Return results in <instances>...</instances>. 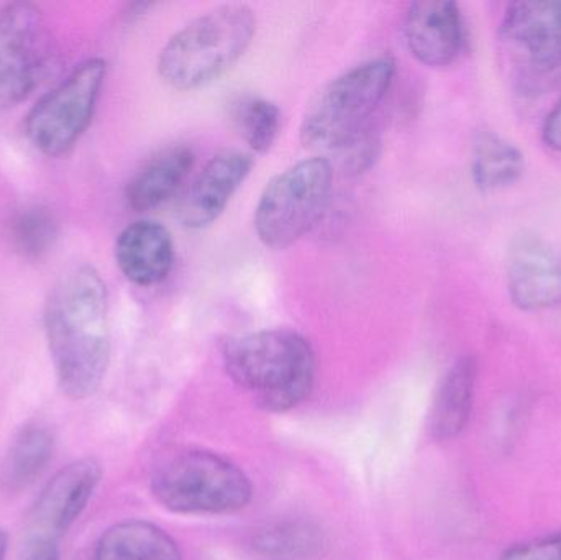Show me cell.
<instances>
[{
  "label": "cell",
  "mask_w": 561,
  "mask_h": 560,
  "mask_svg": "<svg viewBox=\"0 0 561 560\" xmlns=\"http://www.w3.org/2000/svg\"><path fill=\"white\" fill-rule=\"evenodd\" d=\"M43 324L59 388L71 400H88L111 361L107 288L98 270H66L46 299Z\"/></svg>",
  "instance_id": "obj_1"
},
{
  "label": "cell",
  "mask_w": 561,
  "mask_h": 560,
  "mask_svg": "<svg viewBox=\"0 0 561 560\" xmlns=\"http://www.w3.org/2000/svg\"><path fill=\"white\" fill-rule=\"evenodd\" d=\"M224 362L230 378L272 413L302 403L316 380L312 345L290 329H266L232 339L224 348Z\"/></svg>",
  "instance_id": "obj_2"
},
{
  "label": "cell",
  "mask_w": 561,
  "mask_h": 560,
  "mask_svg": "<svg viewBox=\"0 0 561 560\" xmlns=\"http://www.w3.org/2000/svg\"><path fill=\"white\" fill-rule=\"evenodd\" d=\"M256 15L243 3H226L174 33L158 58L160 78L176 91H194L222 78L245 55Z\"/></svg>",
  "instance_id": "obj_3"
},
{
  "label": "cell",
  "mask_w": 561,
  "mask_h": 560,
  "mask_svg": "<svg viewBox=\"0 0 561 560\" xmlns=\"http://www.w3.org/2000/svg\"><path fill=\"white\" fill-rule=\"evenodd\" d=\"M394 59L378 56L330 81L307 105L300 141L313 151H339L366 130L369 117L388 94Z\"/></svg>",
  "instance_id": "obj_4"
},
{
  "label": "cell",
  "mask_w": 561,
  "mask_h": 560,
  "mask_svg": "<svg viewBox=\"0 0 561 560\" xmlns=\"http://www.w3.org/2000/svg\"><path fill=\"white\" fill-rule=\"evenodd\" d=\"M154 499L180 515H227L245 508L252 482L219 454L183 450L164 457L151 473Z\"/></svg>",
  "instance_id": "obj_5"
},
{
  "label": "cell",
  "mask_w": 561,
  "mask_h": 560,
  "mask_svg": "<svg viewBox=\"0 0 561 560\" xmlns=\"http://www.w3.org/2000/svg\"><path fill=\"white\" fill-rule=\"evenodd\" d=\"M333 167L312 157L276 174L260 196L255 230L270 249H287L309 232L325 209L332 191Z\"/></svg>",
  "instance_id": "obj_6"
},
{
  "label": "cell",
  "mask_w": 561,
  "mask_h": 560,
  "mask_svg": "<svg viewBox=\"0 0 561 560\" xmlns=\"http://www.w3.org/2000/svg\"><path fill=\"white\" fill-rule=\"evenodd\" d=\"M105 75L104 59H85L33 105L25 132L36 150L61 157L78 144L94 117Z\"/></svg>",
  "instance_id": "obj_7"
},
{
  "label": "cell",
  "mask_w": 561,
  "mask_h": 560,
  "mask_svg": "<svg viewBox=\"0 0 561 560\" xmlns=\"http://www.w3.org/2000/svg\"><path fill=\"white\" fill-rule=\"evenodd\" d=\"M101 479V464L92 457L59 470L26 515L19 560H59L62 538L91 502Z\"/></svg>",
  "instance_id": "obj_8"
},
{
  "label": "cell",
  "mask_w": 561,
  "mask_h": 560,
  "mask_svg": "<svg viewBox=\"0 0 561 560\" xmlns=\"http://www.w3.org/2000/svg\"><path fill=\"white\" fill-rule=\"evenodd\" d=\"M46 61L43 12L32 2L0 9V114L22 104L38 84Z\"/></svg>",
  "instance_id": "obj_9"
},
{
  "label": "cell",
  "mask_w": 561,
  "mask_h": 560,
  "mask_svg": "<svg viewBox=\"0 0 561 560\" xmlns=\"http://www.w3.org/2000/svg\"><path fill=\"white\" fill-rule=\"evenodd\" d=\"M507 288L523 311L561 305V260L542 237L524 232L514 239L507 262Z\"/></svg>",
  "instance_id": "obj_10"
},
{
  "label": "cell",
  "mask_w": 561,
  "mask_h": 560,
  "mask_svg": "<svg viewBox=\"0 0 561 560\" xmlns=\"http://www.w3.org/2000/svg\"><path fill=\"white\" fill-rule=\"evenodd\" d=\"M252 168V155L242 151H227L214 157L181 197L178 206L181 226L191 230L213 226L245 183Z\"/></svg>",
  "instance_id": "obj_11"
},
{
  "label": "cell",
  "mask_w": 561,
  "mask_h": 560,
  "mask_svg": "<svg viewBox=\"0 0 561 560\" xmlns=\"http://www.w3.org/2000/svg\"><path fill=\"white\" fill-rule=\"evenodd\" d=\"M402 32L411 55L431 68L451 65L465 45L460 7L450 0L411 3L405 12Z\"/></svg>",
  "instance_id": "obj_12"
},
{
  "label": "cell",
  "mask_w": 561,
  "mask_h": 560,
  "mask_svg": "<svg viewBox=\"0 0 561 560\" xmlns=\"http://www.w3.org/2000/svg\"><path fill=\"white\" fill-rule=\"evenodd\" d=\"M501 36L529 56L537 68L561 62V0L516 2L501 23Z\"/></svg>",
  "instance_id": "obj_13"
},
{
  "label": "cell",
  "mask_w": 561,
  "mask_h": 560,
  "mask_svg": "<svg viewBox=\"0 0 561 560\" xmlns=\"http://www.w3.org/2000/svg\"><path fill=\"white\" fill-rule=\"evenodd\" d=\"M115 262L122 275L134 285L153 286L164 282L174 263L170 230L154 220L130 224L117 237Z\"/></svg>",
  "instance_id": "obj_14"
},
{
  "label": "cell",
  "mask_w": 561,
  "mask_h": 560,
  "mask_svg": "<svg viewBox=\"0 0 561 560\" xmlns=\"http://www.w3.org/2000/svg\"><path fill=\"white\" fill-rule=\"evenodd\" d=\"M477 381L473 355H463L448 368L428 416V433L435 441H451L463 433L473 410Z\"/></svg>",
  "instance_id": "obj_15"
},
{
  "label": "cell",
  "mask_w": 561,
  "mask_h": 560,
  "mask_svg": "<svg viewBox=\"0 0 561 560\" xmlns=\"http://www.w3.org/2000/svg\"><path fill=\"white\" fill-rule=\"evenodd\" d=\"M194 167V153L190 147L168 148L148 161L128 183L125 199L137 213L157 209L167 203L184 183Z\"/></svg>",
  "instance_id": "obj_16"
},
{
  "label": "cell",
  "mask_w": 561,
  "mask_h": 560,
  "mask_svg": "<svg viewBox=\"0 0 561 560\" xmlns=\"http://www.w3.org/2000/svg\"><path fill=\"white\" fill-rule=\"evenodd\" d=\"M55 446V433L46 424L28 423L20 427L0 466L2 489L9 493L28 489L51 462Z\"/></svg>",
  "instance_id": "obj_17"
},
{
  "label": "cell",
  "mask_w": 561,
  "mask_h": 560,
  "mask_svg": "<svg viewBox=\"0 0 561 560\" xmlns=\"http://www.w3.org/2000/svg\"><path fill=\"white\" fill-rule=\"evenodd\" d=\"M92 560H183L170 535L147 522H124L108 528Z\"/></svg>",
  "instance_id": "obj_18"
},
{
  "label": "cell",
  "mask_w": 561,
  "mask_h": 560,
  "mask_svg": "<svg viewBox=\"0 0 561 560\" xmlns=\"http://www.w3.org/2000/svg\"><path fill=\"white\" fill-rule=\"evenodd\" d=\"M524 173V157L513 144L493 132H481L471 150V176L483 193L504 190Z\"/></svg>",
  "instance_id": "obj_19"
},
{
  "label": "cell",
  "mask_w": 561,
  "mask_h": 560,
  "mask_svg": "<svg viewBox=\"0 0 561 560\" xmlns=\"http://www.w3.org/2000/svg\"><path fill=\"white\" fill-rule=\"evenodd\" d=\"M59 236L58 220L48 207L25 206L12 214L7 222V239L13 252L30 262L45 259Z\"/></svg>",
  "instance_id": "obj_20"
},
{
  "label": "cell",
  "mask_w": 561,
  "mask_h": 560,
  "mask_svg": "<svg viewBox=\"0 0 561 560\" xmlns=\"http://www.w3.org/2000/svg\"><path fill=\"white\" fill-rule=\"evenodd\" d=\"M232 121L243 140L256 153L275 145L280 128V111L275 102L259 95H242L232 104Z\"/></svg>",
  "instance_id": "obj_21"
},
{
  "label": "cell",
  "mask_w": 561,
  "mask_h": 560,
  "mask_svg": "<svg viewBox=\"0 0 561 560\" xmlns=\"http://www.w3.org/2000/svg\"><path fill=\"white\" fill-rule=\"evenodd\" d=\"M316 546V533L310 532L307 526L299 525L276 526L275 529L263 533L260 538V548L266 555L276 556V558H289V556L297 558V556L307 555Z\"/></svg>",
  "instance_id": "obj_22"
},
{
  "label": "cell",
  "mask_w": 561,
  "mask_h": 560,
  "mask_svg": "<svg viewBox=\"0 0 561 560\" xmlns=\"http://www.w3.org/2000/svg\"><path fill=\"white\" fill-rule=\"evenodd\" d=\"M379 144L373 135L368 134V128L362 134L356 135L348 144L340 148L343 170L348 173H363L375 163L378 157Z\"/></svg>",
  "instance_id": "obj_23"
},
{
  "label": "cell",
  "mask_w": 561,
  "mask_h": 560,
  "mask_svg": "<svg viewBox=\"0 0 561 560\" xmlns=\"http://www.w3.org/2000/svg\"><path fill=\"white\" fill-rule=\"evenodd\" d=\"M500 560H561V532L514 546Z\"/></svg>",
  "instance_id": "obj_24"
},
{
  "label": "cell",
  "mask_w": 561,
  "mask_h": 560,
  "mask_svg": "<svg viewBox=\"0 0 561 560\" xmlns=\"http://www.w3.org/2000/svg\"><path fill=\"white\" fill-rule=\"evenodd\" d=\"M542 137L547 147L552 148L557 153H561V99L553 111L547 115Z\"/></svg>",
  "instance_id": "obj_25"
},
{
  "label": "cell",
  "mask_w": 561,
  "mask_h": 560,
  "mask_svg": "<svg viewBox=\"0 0 561 560\" xmlns=\"http://www.w3.org/2000/svg\"><path fill=\"white\" fill-rule=\"evenodd\" d=\"M7 545H9V538H7V533L3 532V529H0V560L5 559Z\"/></svg>",
  "instance_id": "obj_26"
}]
</instances>
